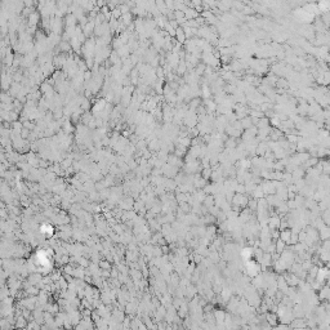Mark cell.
<instances>
[{"label": "cell", "mask_w": 330, "mask_h": 330, "mask_svg": "<svg viewBox=\"0 0 330 330\" xmlns=\"http://www.w3.org/2000/svg\"><path fill=\"white\" fill-rule=\"evenodd\" d=\"M290 237H291V232L289 230H284V231H281L280 232V239L281 240H284L286 244H290Z\"/></svg>", "instance_id": "obj_1"}, {"label": "cell", "mask_w": 330, "mask_h": 330, "mask_svg": "<svg viewBox=\"0 0 330 330\" xmlns=\"http://www.w3.org/2000/svg\"><path fill=\"white\" fill-rule=\"evenodd\" d=\"M285 245H286V242H285L284 240L277 239V242H276V253H279V254L284 253V250H285Z\"/></svg>", "instance_id": "obj_2"}, {"label": "cell", "mask_w": 330, "mask_h": 330, "mask_svg": "<svg viewBox=\"0 0 330 330\" xmlns=\"http://www.w3.org/2000/svg\"><path fill=\"white\" fill-rule=\"evenodd\" d=\"M209 174H212V169H206V170H204V178H209L210 175Z\"/></svg>", "instance_id": "obj_3"}]
</instances>
